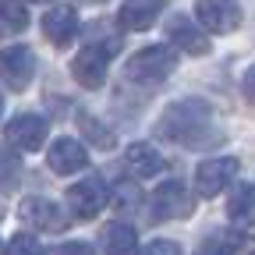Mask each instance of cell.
<instances>
[{"label":"cell","mask_w":255,"mask_h":255,"mask_svg":"<svg viewBox=\"0 0 255 255\" xmlns=\"http://www.w3.org/2000/svg\"><path fill=\"white\" fill-rule=\"evenodd\" d=\"M156 135L170 138L177 145H188V149H213L223 142L220 128L213 124V110L202 100H181V103L167 107L156 124Z\"/></svg>","instance_id":"cell-1"},{"label":"cell","mask_w":255,"mask_h":255,"mask_svg":"<svg viewBox=\"0 0 255 255\" xmlns=\"http://www.w3.org/2000/svg\"><path fill=\"white\" fill-rule=\"evenodd\" d=\"M174 68H177V57L170 46H145L135 57H128L124 75L131 82H142V85H159L163 78L174 75Z\"/></svg>","instance_id":"cell-2"},{"label":"cell","mask_w":255,"mask_h":255,"mask_svg":"<svg viewBox=\"0 0 255 255\" xmlns=\"http://www.w3.org/2000/svg\"><path fill=\"white\" fill-rule=\"evenodd\" d=\"M68 209L78 216V220H92L96 213H100L107 202H110V191H107V184H103V177H96V174H89L85 181H78V184H71L68 188Z\"/></svg>","instance_id":"cell-3"},{"label":"cell","mask_w":255,"mask_h":255,"mask_svg":"<svg viewBox=\"0 0 255 255\" xmlns=\"http://www.w3.org/2000/svg\"><path fill=\"white\" fill-rule=\"evenodd\" d=\"M18 216L28 223V227H36V231H46V234H60V231H68V213H64L57 202L43 199V195H28L21 206H18Z\"/></svg>","instance_id":"cell-4"},{"label":"cell","mask_w":255,"mask_h":255,"mask_svg":"<svg viewBox=\"0 0 255 255\" xmlns=\"http://www.w3.org/2000/svg\"><path fill=\"white\" fill-rule=\"evenodd\" d=\"M195 14L199 25L216 32V36H227L241 25V4L238 0H195Z\"/></svg>","instance_id":"cell-5"},{"label":"cell","mask_w":255,"mask_h":255,"mask_svg":"<svg viewBox=\"0 0 255 255\" xmlns=\"http://www.w3.org/2000/svg\"><path fill=\"white\" fill-rule=\"evenodd\" d=\"M32 75H36V53H32L28 46L0 50V78H4V85H11L14 92H21V89H28Z\"/></svg>","instance_id":"cell-6"},{"label":"cell","mask_w":255,"mask_h":255,"mask_svg":"<svg viewBox=\"0 0 255 255\" xmlns=\"http://www.w3.org/2000/svg\"><path fill=\"white\" fill-rule=\"evenodd\" d=\"M234 174H238V159L234 156L206 159V163H199V170H195V191L202 199H213L234 181Z\"/></svg>","instance_id":"cell-7"},{"label":"cell","mask_w":255,"mask_h":255,"mask_svg":"<svg viewBox=\"0 0 255 255\" xmlns=\"http://www.w3.org/2000/svg\"><path fill=\"white\" fill-rule=\"evenodd\" d=\"M71 75H75V82L85 85V89H100V85L107 82V50L96 46V43H89V46L71 60Z\"/></svg>","instance_id":"cell-8"},{"label":"cell","mask_w":255,"mask_h":255,"mask_svg":"<svg viewBox=\"0 0 255 255\" xmlns=\"http://www.w3.org/2000/svg\"><path fill=\"white\" fill-rule=\"evenodd\" d=\"M7 142L21 152H36L43 149L46 142V121L39 114H18L11 124H7Z\"/></svg>","instance_id":"cell-9"},{"label":"cell","mask_w":255,"mask_h":255,"mask_svg":"<svg viewBox=\"0 0 255 255\" xmlns=\"http://www.w3.org/2000/svg\"><path fill=\"white\" fill-rule=\"evenodd\" d=\"M167 39L177 46V50H184V53H191V57H206L209 53V36L191 21V18H184V14H174L170 21H167Z\"/></svg>","instance_id":"cell-10"},{"label":"cell","mask_w":255,"mask_h":255,"mask_svg":"<svg viewBox=\"0 0 255 255\" xmlns=\"http://www.w3.org/2000/svg\"><path fill=\"white\" fill-rule=\"evenodd\" d=\"M191 202L188 191L181 181H163L156 191H152V209H156V220H170V216H188L191 213Z\"/></svg>","instance_id":"cell-11"},{"label":"cell","mask_w":255,"mask_h":255,"mask_svg":"<svg viewBox=\"0 0 255 255\" xmlns=\"http://www.w3.org/2000/svg\"><path fill=\"white\" fill-rule=\"evenodd\" d=\"M43 32H46V39L53 46H68L75 39V32H78V14L71 4H57L43 14Z\"/></svg>","instance_id":"cell-12"},{"label":"cell","mask_w":255,"mask_h":255,"mask_svg":"<svg viewBox=\"0 0 255 255\" xmlns=\"http://www.w3.org/2000/svg\"><path fill=\"white\" fill-rule=\"evenodd\" d=\"M167 0H124L121 11H117V25L124 32H138V28H149L159 11H163Z\"/></svg>","instance_id":"cell-13"},{"label":"cell","mask_w":255,"mask_h":255,"mask_svg":"<svg viewBox=\"0 0 255 255\" xmlns=\"http://www.w3.org/2000/svg\"><path fill=\"white\" fill-rule=\"evenodd\" d=\"M50 170L53 174H75V170H82L85 163H89V152H85V145L82 142H75V138H57L53 145H50Z\"/></svg>","instance_id":"cell-14"},{"label":"cell","mask_w":255,"mask_h":255,"mask_svg":"<svg viewBox=\"0 0 255 255\" xmlns=\"http://www.w3.org/2000/svg\"><path fill=\"white\" fill-rule=\"evenodd\" d=\"M124 159H128V167H131V174H135V177H156L159 170L167 167V163H163V156H159L149 142H135V145H128Z\"/></svg>","instance_id":"cell-15"},{"label":"cell","mask_w":255,"mask_h":255,"mask_svg":"<svg viewBox=\"0 0 255 255\" xmlns=\"http://www.w3.org/2000/svg\"><path fill=\"white\" fill-rule=\"evenodd\" d=\"M227 216L234 227H255V184H238L231 191Z\"/></svg>","instance_id":"cell-16"},{"label":"cell","mask_w":255,"mask_h":255,"mask_svg":"<svg viewBox=\"0 0 255 255\" xmlns=\"http://www.w3.org/2000/svg\"><path fill=\"white\" fill-rule=\"evenodd\" d=\"M107 255H135L138 252V234L131 223H110V227H103L100 234Z\"/></svg>","instance_id":"cell-17"},{"label":"cell","mask_w":255,"mask_h":255,"mask_svg":"<svg viewBox=\"0 0 255 255\" xmlns=\"http://www.w3.org/2000/svg\"><path fill=\"white\" fill-rule=\"evenodd\" d=\"M78 131L85 135V142H92L96 149H114L117 145V138H114V131L107 124H100L92 114H78Z\"/></svg>","instance_id":"cell-18"},{"label":"cell","mask_w":255,"mask_h":255,"mask_svg":"<svg viewBox=\"0 0 255 255\" xmlns=\"http://www.w3.org/2000/svg\"><path fill=\"white\" fill-rule=\"evenodd\" d=\"M25 25H28V4L25 0H0V28L21 32Z\"/></svg>","instance_id":"cell-19"},{"label":"cell","mask_w":255,"mask_h":255,"mask_svg":"<svg viewBox=\"0 0 255 255\" xmlns=\"http://www.w3.org/2000/svg\"><path fill=\"white\" fill-rule=\"evenodd\" d=\"M21 181V159L14 145H0V191H7Z\"/></svg>","instance_id":"cell-20"},{"label":"cell","mask_w":255,"mask_h":255,"mask_svg":"<svg viewBox=\"0 0 255 255\" xmlns=\"http://www.w3.org/2000/svg\"><path fill=\"white\" fill-rule=\"evenodd\" d=\"M138 199H142V191H138L135 181H117L114 184V206L117 209H138L142 206Z\"/></svg>","instance_id":"cell-21"},{"label":"cell","mask_w":255,"mask_h":255,"mask_svg":"<svg viewBox=\"0 0 255 255\" xmlns=\"http://www.w3.org/2000/svg\"><path fill=\"white\" fill-rule=\"evenodd\" d=\"M7 255H46V252H43V245L32 234H14L7 241Z\"/></svg>","instance_id":"cell-22"},{"label":"cell","mask_w":255,"mask_h":255,"mask_svg":"<svg viewBox=\"0 0 255 255\" xmlns=\"http://www.w3.org/2000/svg\"><path fill=\"white\" fill-rule=\"evenodd\" d=\"M195 255H234V248H231L227 238H206Z\"/></svg>","instance_id":"cell-23"},{"label":"cell","mask_w":255,"mask_h":255,"mask_svg":"<svg viewBox=\"0 0 255 255\" xmlns=\"http://www.w3.org/2000/svg\"><path fill=\"white\" fill-rule=\"evenodd\" d=\"M142 255H181V245L177 241H149L145 248H142Z\"/></svg>","instance_id":"cell-24"},{"label":"cell","mask_w":255,"mask_h":255,"mask_svg":"<svg viewBox=\"0 0 255 255\" xmlns=\"http://www.w3.org/2000/svg\"><path fill=\"white\" fill-rule=\"evenodd\" d=\"M46 255H96V252L89 245H82V241H68V245H60V248H53Z\"/></svg>","instance_id":"cell-25"},{"label":"cell","mask_w":255,"mask_h":255,"mask_svg":"<svg viewBox=\"0 0 255 255\" xmlns=\"http://www.w3.org/2000/svg\"><path fill=\"white\" fill-rule=\"evenodd\" d=\"M241 89H245V96H248V103H255V64L245 71V82H241Z\"/></svg>","instance_id":"cell-26"},{"label":"cell","mask_w":255,"mask_h":255,"mask_svg":"<svg viewBox=\"0 0 255 255\" xmlns=\"http://www.w3.org/2000/svg\"><path fill=\"white\" fill-rule=\"evenodd\" d=\"M0 220H4V206H0Z\"/></svg>","instance_id":"cell-27"},{"label":"cell","mask_w":255,"mask_h":255,"mask_svg":"<svg viewBox=\"0 0 255 255\" xmlns=\"http://www.w3.org/2000/svg\"><path fill=\"white\" fill-rule=\"evenodd\" d=\"M0 114H4V100H0Z\"/></svg>","instance_id":"cell-28"},{"label":"cell","mask_w":255,"mask_h":255,"mask_svg":"<svg viewBox=\"0 0 255 255\" xmlns=\"http://www.w3.org/2000/svg\"><path fill=\"white\" fill-rule=\"evenodd\" d=\"M28 4H32V0H28Z\"/></svg>","instance_id":"cell-29"}]
</instances>
